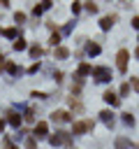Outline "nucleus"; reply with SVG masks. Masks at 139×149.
I'll return each mask as SVG.
<instances>
[{
    "mask_svg": "<svg viewBox=\"0 0 139 149\" xmlns=\"http://www.w3.org/2000/svg\"><path fill=\"white\" fill-rule=\"evenodd\" d=\"M114 21H116V16H104V19L100 21V26H102V30H109V28L114 26Z\"/></svg>",
    "mask_w": 139,
    "mask_h": 149,
    "instance_id": "7",
    "label": "nucleus"
},
{
    "mask_svg": "<svg viewBox=\"0 0 139 149\" xmlns=\"http://www.w3.org/2000/svg\"><path fill=\"white\" fill-rule=\"evenodd\" d=\"M58 42H60V37H58V35H51V44H53V47H56V44H58Z\"/></svg>",
    "mask_w": 139,
    "mask_h": 149,
    "instance_id": "23",
    "label": "nucleus"
},
{
    "mask_svg": "<svg viewBox=\"0 0 139 149\" xmlns=\"http://www.w3.org/2000/svg\"><path fill=\"white\" fill-rule=\"evenodd\" d=\"M14 49H16V51H21V49H25V42H23L21 37H19V40H14Z\"/></svg>",
    "mask_w": 139,
    "mask_h": 149,
    "instance_id": "13",
    "label": "nucleus"
},
{
    "mask_svg": "<svg viewBox=\"0 0 139 149\" xmlns=\"http://www.w3.org/2000/svg\"><path fill=\"white\" fill-rule=\"evenodd\" d=\"M0 65H2V54H0Z\"/></svg>",
    "mask_w": 139,
    "mask_h": 149,
    "instance_id": "26",
    "label": "nucleus"
},
{
    "mask_svg": "<svg viewBox=\"0 0 139 149\" xmlns=\"http://www.w3.org/2000/svg\"><path fill=\"white\" fill-rule=\"evenodd\" d=\"M2 128H5V121H2V119H0V130H2Z\"/></svg>",
    "mask_w": 139,
    "mask_h": 149,
    "instance_id": "25",
    "label": "nucleus"
},
{
    "mask_svg": "<svg viewBox=\"0 0 139 149\" xmlns=\"http://www.w3.org/2000/svg\"><path fill=\"white\" fill-rule=\"evenodd\" d=\"M83 5H86L88 12H97V5H95V2H83Z\"/></svg>",
    "mask_w": 139,
    "mask_h": 149,
    "instance_id": "14",
    "label": "nucleus"
},
{
    "mask_svg": "<svg viewBox=\"0 0 139 149\" xmlns=\"http://www.w3.org/2000/svg\"><path fill=\"white\" fill-rule=\"evenodd\" d=\"M86 130H93V121L88 119V121H76L74 126H72V133L74 135H81V133H86Z\"/></svg>",
    "mask_w": 139,
    "mask_h": 149,
    "instance_id": "2",
    "label": "nucleus"
},
{
    "mask_svg": "<svg viewBox=\"0 0 139 149\" xmlns=\"http://www.w3.org/2000/svg\"><path fill=\"white\" fill-rule=\"evenodd\" d=\"M7 70H9V72H12V74H16V72H19V68H16V65H14V63H7Z\"/></svg>",
    "mask_w": 139,
    "mask_h": 149,
    "instance_id": "16",
    "label": "nucleus"
},
{
    "mask_svg": "<svg viewBox=\"0 0 139 149\" xmlns=\"http://www.w3.org/2000/svg\"><path fill=\"white\" fill-rule=\"evenodd\" d=\"M60 142H70V135H67V133H56V135H51V144H60Z\"/></svg>",
    "mask_w": 139,
    "mask_h": 149,
    "instance_id": "4",
    "label": "nucleus"
},
{
    "mask_svg": "<svg viewBox=\"0 0 139 149\" xmlns=\"http://www.w3.org/2000/svg\"><path fill=\"white\" fill-rule=\"evenodd\" d=\"M93 77H97V81H109L111 79L107 68H93Z\"/></svg>",
    "mask_w": 139,
    "mask_h": 149,
    "instance_id": "3",
    "label": "nucleus"
},
{
    "mask_svg": "<svg viewBox=\"0 0 139 149\" xmlns=\"http://www.w3.org/2000/svg\"><path fill=\"white\" fill-rule=\"evenodd\" d=\"M51 119H53V121H67V119H70V114H67V112H63V109H58V112H53V114H51Z\"/></svg>",
    "mask_w": 139,
    "mask_h": 149,
    "instance_id": "8",
    "label": "nucleus"
},
{
    "mask_svg": "<svg viewBox=\"0 0 139 149\" xmlns=\"http://www.w3.org/2000/svg\"><path fill=\"white\" fill-rule=\"evenodd\" d=\"M127 58H130V51H127V49H120V51L116 54V65H118L120 72L127 70Z\"/></svg>",
    "mask_w": 139,
    "mask_h": 149,
    "instance_id": "1",
    "label": "nucleus"
},
{
    "mask_svg": "<svg viewBox=\"0 0 139 149\" xmlns=\"http://www.w3.org/2000/svg\"><path fill=\"white\" fill-rule=\"evenodd\" d=\"M30 54H32V56H39V54H42V49H39V47H32V49H30Z\"/></svg>",
    "mask_w": 139,
    "mask_h": 149,
    "instance_id": "21",
    "label": "nucleus"
},
{
    "mask_svg": "<svg viewBox=\"0 0 139 149\" xmlns=\"http://www.w3.org/2000/svg\"><path fill=\"white\" fill-rule=\"evenodd\" d=\"M88 72H93V68H90V65H88V63H83V65H81V68H79V77H86V74H88Z\"/></svg>",
    "mask_w": 139,
    "mask_h": 149,
    "instance_id": "9",
    "label": "nucleus"
},
{
    "mask_svg": "<svg viewBox=\"0 0 139 149\" xmlns=\"http://www.w3.org/2000/svg\"><path fill=\"white\" fill-rule=\"evenodd\" d=\"M100 116H102V119H104V121H107V123H109V121H111V116H114V114H111V112H109V109H107V112H102V114H100Z\"/></svg>",
    "mask_w": 139,
    "mask_h": 149,
    "instance_id": "15",
    "label": "nucleus"
},
{
    "mask_svg": "<svg viewBox=\"0 0 139 149\" xmlns=\"http://www.w3.org/2000/svg\"><path fill=\"white\" fill-rule=\"evenodd\" d=\"M88 51H90V54H100V47H97V44H90Z\"/></svg>",
    "mask_w": 139,
    "mask_h": 149,
    "instance_id": "17",
    "label": "nucleus"
},
{
    "mask_svg": "<svg viewBox=\"0 0 139 149\" xmlns=\"http://www.w3.org/2000/svg\"><path fill=\"white\" fill-rule=\"evenodd\" d=\"M14 33H16L14 28H7V30H5V35H7V37H14Z\"/></svg>",
    "mask_w": 139,
    "mask_h": 149,
    "instance_id": "22",
    "label": "nucleus"
},
{
    "mask_svg": "<svg viewBox=\"0 0 139 149\" xmlns=\"http://www.w3.org/2000/svg\"><path fill=\"white\" fill-rule=\"evenodd\" d=\"M81 5H83V2H74V5H72V12H74V14H76V12H79V9H81Z\"/></svg>",
    "mask_w": 139,
    "mask_h": 149,
    "instance_id": "20",
    "label": "nucleus"
},
{
    "mask_svg": "<svg viewBox=\"0 0 139 149\" xmlns=\"http://www.w3.org/2000/svg\"><path fill=\"white\" fill-rule=\"evenodd\" d=\"M7 121H9L12 126H21V116H19V114H14V112L9 114V119H7Z\"/></svg>",
    "mask_w": 139,
    "mask_h": 149,
    "instance_id": "10",
    "label": "nucleus"
},
{
    "mask_svg": "<svg viewBox=\"0 0 139 149\" xmlns=\"http://www.w3.org/2000/svg\"><path fill=\"white\" fill-rule=\"evenodd\" d=\"M116 147H118V149H125V147H130V140H125V137H118V140H116Z\"/></svg>",
    "mask_w": 139,
    "mask_h": 149,
    "instance_id": "12",
    "label": "nucleus"
},
{
    "mask_svg": "<svg viewBox=\"0 0 139 149\" xmlns=\"http://www.w3.org/2000/svg\"><path fill=\"white\" fill-rule=\"evenodd\" d=\"M49 133V126H46V121H39L37 126H35V135L37 137H42V135H46Z\"/></svg>",
    "mask_w": 139,
    "mask_h": 149,
    "instance_id": "6",
    "label": "nucleus"
},
{
    "mask_svg": "<svg viewBox=\"0 0 139 149\" xmlns=\"http://www.w3.org/2000/svg\"><path fill=\"white\" fill-rule=\"evenodd\" d=\"M132 26H134V28H139V16H134V19H132Z\"/></svg>",
    "mask_w": 139,
    "mask_h": 149,
    "instance_id": "24",
    "label": "nucleus"
},
{
    "mask_svg": "<svg viewBox=\"0 0 139 149\" xmlns=\"http://www.w3.org/2000/svg\"><path fill=\"white\" fill-rule=\"evenodd\" d=\"M56 56H58V58H67V56H70V51H67L65 47H58V49H56Z\"/></svg>",
    "mask_w": 139,
    "mask_h": 149,
    "instance_id": "11",
    "label": "nucleus"
},
{
    "mask_svg": "<svg viewBox=\"0 0 139 149\" xmlns=\"http://www.w3.org/2000/svg\"><path fill=\"white\" fill-rule=\"evenodd\" d=\"M137 58H139V49H137Z\"/></svg>",
    "mask_w": 139,
    "mask_h": 149,
    "instance_id": "27",
    "label": "nucleus"
},
{
    "mask_svg": "<svg viewBox=\"0 0 139 149\" xmlns=\"http://www.w3.org/2000/svg\"><path fill=\"white\" fill-rule=\"evenodd\" d=\"M102 98H104L107 102H111V105H118V102H120V98H118L114 91H104V95H102Z\"/></svg>",
    "mask_w": 139,
    "mask_h": 149,
    "instance_id": "5",
    "label": "nucleus"
},
{
    "mask_svg": "<svg viewBox=\"0 0 139 149\" xmlns=\"http://www.w3.org/2000/svg\"><path fill=\"white\" fill-rule=\"evenodd\" d=\"M127 91H130V84H123L120 86V95H127Z\"/></svg>",
    "mask_w": 139,
    "mask_h": 149,
    "instance_id": "18",
    "label": "nucleus"
},
{
    "mask_svg": "<svg viewBox=\"0 0 139 149\" xmlns=\"http://www.w3.org/2000/svg\"><path fill=\"white\" fill-rule=\"evenodd\" d=\"M123 121H125V123H130V126H132V123H134V119H132V116H130V114H123Z\"/></svg>",
    "mask_w": 139,
    "mask_h": 149,
    "instance_id": "19",
    "label": "nucleus"
}]
</instances>
